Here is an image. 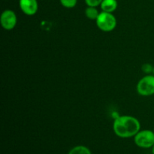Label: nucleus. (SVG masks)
<instances>
[{"instance_id": "obj_1", "label": "nucleus", "mask_w": 154, "mask_h": 154, "mask_svg": "<svg viewBox=\"0 0 154 154\" xmlns=\"http://www.w3.org/2000/svg\"><path fill=\"white\" fill-rule=\"evenodd\" d=\"M113 130L114 134L119 138H132L141 130V123L135 117L120 115L114 120Z\"/></svg>"}, {"instance_id": "obj_2", "label": "nucleus", "mask_w": 154, "mask_h": 154, "mask_svg": "<svg viewBox=\"0 0 154 154\" xmlns=\"http://www.w3.org/2000/svg\"><path fill=\"white\" fill-rule=\"evenodd\" d=\"M98 28L105 32H110L114 30L117 24V19L113 13L102 11L96 20Z\"/></svg>"}, {"instance_id": "obj_3", "label": "nucleus", "mask_w": 154, "mask_h": 154, "mask_svg": "<svg viewBox=\"0 0 154 154\" xmlns=\"http://www.w3.org/2000/svg\"><path fill=\"white\" fill-rule=\"evenodd\" d=\"M134 142L140 148H152L154 145V132L150 129L140 130L134 136Z\"/></svg>"}, {"instance_id": "obj_4", "label": "nucleus", "mask_w": 154, "mask_h": 154, "mask_svg": "<svg viewBox=\"0 0 154 154\" xmlns=\"http://www.w3.org/2000/svg\"><path fill=\"white\" fill-rule=\"evenodd\" d=\"M137 93L141 96L154 95V75H147L138 81L136 86Z\"/></svg>"}, {"instance_id": "obj_5", "label": "nucleus", "mask_w": 154, "mask_h": 154, "mask_svg": "<svg viewBox=\"0 0 154 154\" xmlns=\"http://www.w3.org/2000/svg\"><path fill=\"white\" fill-rule=\"evenodd\" d=\"M17 17L16 13L13 10L6 9L2 13L0 17V23L5 30L11 31L16 26Z\"/></svg>"}, {"instance_id": "obj_6", "label": "nucleus", "mask_w": 154, "mask_h": 154, "mask_svg": "<svg viewBox=\"0 0 154 154\" xmlns=\"http://www.w3.org/2000/svg\"><path fill=\"white\" fill-rule=\"evenodd\" d=\"M19 6L24 14L33 16L38 10V0H19Z\"/></svg>"}, {"instance_id": "obj_7", "label": "nucleus", "mask_w": 154, "mask_h": 154, "mask_svg": "<svg viewBox=\"0 0 154 154\" xmlns=\"http://www.w3.org/2000/svg\"><path fill=\"white\" fill-rule=\"evenodd\" d=\"M118 6L117 0H103L100 5L102 11L113 13L115 11Z\"/></svg>"}, {"instance_id": "obj_8", "label": "nucleus", "mask_w": 154, "mask_h": 154, "mask_svg": "<svg viewBox=\"0 0 154 154\" xmlns=\"http://www.w3.org/2000/svg\"><path fill=\"white\" fill-rule=\"evenodd\" d=\"M84 13H85L87 18H88L89 20H96L99 17V14H100L98 9L96 8V7H90V6H87Z\"/></svg>"}, {"instance_id": "obj_9", "label": "nucleus", "mask_w": 154, "mask_h": 154, "mask_svg": "<svg viewBox=\"0 0 154 154\" xmlns=\"http://www.w3.org/2000/svg\"><path fill=\"white\" fill-rule=\"evenodd\" d=\"M68 154H92L91 150L84 145H78L72 147Z\"/></svg>"}, {"instance_id": "obj_10", "label": "nucleus", "mask_w": 154, "mask_h": 154, "mask_svg": "<svg viewBox=\"0 0 154 154\" xmlns=\"http://www.w3.org/2000/svg\"><path fill=\"white\" fill-rule=\"evenodd\" d=\"M60 4L66 8H73L77 5L78 0H60Z\"/></svg>"}, {"instance_id": "obj_11", "label": "nucleus", "mask_w": 154, "mask_h": 154, "mask_svg": "<svg viewBox=\"0 0 154 154\" xmlns=\"http://www.w3.org/2000/svg\"><path fill=\"white\" fill-rule=\"evenodd\" d=\"M153 67L154 66H152L150 63H144L141 66V70L143 71L144 73L147 74V75H150L151 73H153Z\"/></svg>"}, {"instance_id": "obj_12", "label": "nucleus", "mask_w": 154, "mask_h": 154, "mask_svg": "<svg viewBox=\"0 0 154 154\" xmlns=\"http://www.w3.org/2000/svg\"><path fill=\"white\" fill-rule=\"evenodd\" d=\"M84 1L87 6L97 8L98 6H100L101 3L103 0H84Z\"/></svg>"}, {"instance_id": "obj_13", "label": "nucleus", "mask_w": 154, "mask_h": 154, "mask_svg": "<svg viewBox=\"0 0 154 154\" xmlns=\"http://www.w3.org/2000/svg\"><path fill=\"white\" fill-rule=\"evenodd\" d=\"M120 114H119L118 112H117V111H114V112H112V117L113 118H114V120H115V119H117V117H120Z\"/></svg>"}, {"instance_id": "obj_14", "label": "nucleus", "mask_w": 154, "mask_h": 154, "mask_svg": "<svg viewBox=\"0 0 154 154\" xmlns=\"http://www.w3.org/2000/svg\"><path fill=\"white\" fill-rule=\"evenodd\" d=\"M152 153L154 154V145H153V147H152Z\"/></svg>"}, {"instance_id": "obj_15", "label": "nucleus", "mask_w": 154, "mask_h": 154, "mask_svg": "<svg viewBox=\"0 0 154 154\" xmlns=\"http://www.w3.org/2000/svg\"><path fill=\"white\" fill-rule=\"evenodd\" d=\"M153 75H154V67H153Z\"/></svg>"}, {"instance_id": "obj_16", "label": "nucleus", "mask_w": 154, "mask_h": 154, "mask_svg": "<svg viewBox=\"0 0 154 154\" xmlns=\"http://www.w3.org/2000/svg\"><path fill=\"white\" fill-rule=\"evenodd\" d=\"M153 132H154V130H153Z\"/></svg>"}]
</instances>
